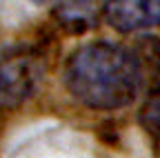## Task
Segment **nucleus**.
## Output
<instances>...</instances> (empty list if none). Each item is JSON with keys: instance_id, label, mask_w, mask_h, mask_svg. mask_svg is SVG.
<instances>
[{"instance_id": "nucleus-5", "label": "nucleus", "mask_w": 160, "mask_h": 158, "mask_svg": "<svg viewBox=\"0 0 160 158\" xmlns=\"http://www.w3.org/2000/svg\"><path fill=\"white\" fill-rule=\"evenodd\" d=\"M140 120L147 131L160 136V96H153L145 103L142 111H140Z\"/></svg>"}, {"instance_id": "nucleus-3", "label": "nucleus", "mask_w": 160, "mask_h": 158, "mask_svg": "<svg viewBox=\"0 0 160 158\" xmlns=\"http://www.w3.org/2000/svg\"><path fill=\"white\" fill-rule=\"evenodd\" d=\"M105 20L120 33H133L160 25V0H107Z\"/></svg>"}, {"instance_id": "nucleus-1", "label": "nucleus", "mask_w": 160, "mask_h": 158, "mask_svg": "<svg viewBox=\"0 0 160 158\" xmlns=\"http://www.w3.org/2000/svg\"><path fill=\"white\" fill-rule=\"evenodd\" d=\"M140 63L122 45L96 40L78 47L65 65V85L89 109L127 107L140 87Z\"/></svg>"}, {"instance_id": "nucleus-2", "label": "nucleus", "mask_w": 160, "mask_h": 158, "mask_svg": "<svg viewBox=\"0 0 160 158\" xmlns=\"http://www.w3.org/2000/svg\"><path fill=\"white\" fill-rule=\"evenodd\" d=\"M42 78V63L33 49L18 47L0 54V111L22 105Z\"/></svg>"}, {"instance_id": "nucleus-4", "label": "nucleus", "mask_w": 160, "mask_h": 158, "mask_svg": "<svg viewBox=\"0 0 160 158\" xmlns=\"http://www.w3.org/2000/svg\"><path fill=\"white\" fill-rule=\"evenodd\" d=\"M93 0H60L58 16L73 31H82L93 20Z\"/></svg>"}]
</instances>
